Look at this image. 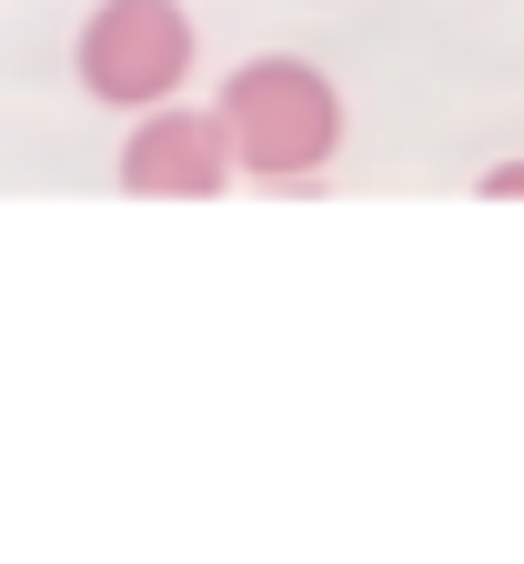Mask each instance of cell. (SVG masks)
<instances>
[{
    "instance_id": "1",
    "label": "cell",
    "mask_w": 524,
    "mask_h": 564,
    "mask_svg": "<svg viewBox=\"0 0 524 564\" xmlns=\"http://www.w3.org/2000/svg\"><path fill=\"white\" fill-rule=\"evenodd\" d=\"M212 111H222V141H233L243 182H272V192L323 182L343 152V91L303 51H253L243 70H222Z\"/></svg>"
},
{
    "instance_id": "3",
    "label": "cell",
    "mask_w": 524,
    "mask_h": 564,
    "mask_svg": "<svg viewBox=\"0 0 524 564\" xmlns=\"http://www.w3.org/2000/svg\"><path fill=\"white\" fill-rule=\"evenodd\" d=\"M121 192L131 202H212L233 192V141H222V111L212 101H162V111H131L121 131Z\"/></svg>"
},
{
    "instance_id": "2",
    "label": "cell",
    "mask_w": 524,
    "mask_h": 564,
    "mask_svg": "<svg viewBox=\"0 0 524 564\" xmlns=\"http://www.w3.org/2000/svg\"><path fill=\"white\" fill-rule=\"evenodd\" d=\"M192 61H202V31L182 0H92L82 41H71V82L101 111H162L182 101Z\"/></svg>"
},
{
    "instance_id": "4",
    "label": "cell",
    "mask_w": 524,
    "mask_h": 564,
    "mask_svg": "<svg viewBox=\"0 0 524 564\" xmlns=\"http://www.w3.org/2000/svg\"><path fill=\"white\" fill-rule=\"evenodd\" d=\"M474 192H484V202H524V152H514V162H494Z\"/></svg>"
}]
</instances>
